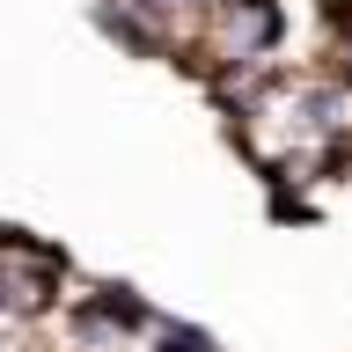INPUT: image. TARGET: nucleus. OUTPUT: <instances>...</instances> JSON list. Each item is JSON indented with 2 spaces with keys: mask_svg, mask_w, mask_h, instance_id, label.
I'll return each mask as SVG.
<instances>
[]
</instances>
